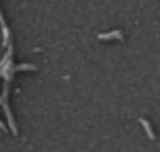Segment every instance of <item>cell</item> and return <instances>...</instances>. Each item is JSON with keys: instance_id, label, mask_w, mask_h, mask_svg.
<instances>
[{"instance_id": "obj_1", "label": "cell", "mask_w": 160, "mask_h": 152, "mask_svg": "<svg viewBox=\"0 0 160 152\" xmlns=\"http://www.w3.org/2000/svg\"><path fill=\"white\" fill-rule=\"evenodd\" d=\"M12 52H13V47L8 45V50H7V54H5V57L0 60V77L5 80V87H3L2 97H0V105L3 107L5 114H7V117H8V125H10V129H12V132L17 134V125L13 122L12 112H10V107H8V85H10V80H12L15 72H18V70H35L37 67H35V65H30V64L15 65L12 62Z\"/></svg>"}, {"instance_id": "obj_2", "label": "cell", "mask_w": 160, "mask_h": 152, "mask_svg": "<svg viewBox=\"0 0 160 152\" xmlns=\"http://www.w3.org/2000/svg\"><path fill=\"white\" fill-rule=\"evenodd\" d=\"M98 39L100 40H123V34L120 30H112L108 34H98Z\"/></svg>"}, {"instance_id": "obj_3", "label": "cell", "mask_w": 160, "mask_h": 152, "mask_svg": "<svg viewBox=\"0 0 160 152\" xmlns=\"http://www.w3.org/2000/svg\"><path fill=\"white\" fill-rule=\"evenodd\" d=\"M138 122H140V124L143 125V129H145V132H147V135H148V137H150V139L153 140V139H155V132H153V129H152V125H150V122H148L147 119H143V117L140 119Z\"/></svg>"}, {"instance_id": "obj_4", "label": "cell", "mask_w": 160, "mask_h": 152, "mask_svg": "<svg viewBox=\"0 0 160 152\" xmlns=\"http://www.w3.org/2000/svg\"><path fill=\"white\" fill-rule=\"evenodd\" d=\"M0 24H2V30H3V44L8 45L10 44V32H8L7 25H5V20L2 17V13H0Z\"/></svg>"}]
</instances>
